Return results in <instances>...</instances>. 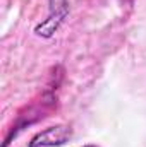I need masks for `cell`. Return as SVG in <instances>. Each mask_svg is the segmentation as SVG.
I'll list each match as a JSON object with an SVG mask.
<instances>
[{
    "mask_svg": "<svg viewBox=\"0 0 146 147\" xmlns=\"http://www.w3.org/2000/svg\"><path fill=\"white\" fill-rule=\"evenodd\" d=\"M48 7H50L48 17L35 28V33L41 38L53 36V33L59 29V26L62 24V21L69 14V2L67 0H48Z\"/></svg>",
    "mask_w": 146,
    "mask_h": 147,
    "instance_id": "1",
    "label": "cell"
},
{
    "mask_svg": "<svg viewBox=\"0 0 146 147\" xmlns=\"http://www.w3.org/2000/svg\"><path fill=\"white\" fill-rule=\"evenodd\" d=\"M71 128L65 125H57V127H50L43 132L36 134L31 142L29 147H52V146H62L64 142H67L71 139Z\"/></svg>",
    "mask_w": 146,
    "mask_h": 147,
    "instance_id": "2",
    "label": "cell"
},
{
    "mask_svg": "<svg viewBox=\"0 0 146 147\" xmlns=\"http://www.w3.org/2000/svg\"><path fill=\"white\" fill-rule=\"evenodd\" d=\"M84 147H98V146H84Z\"/></svg>",
    "mask_w": 146,
    "mask_h": 147,
    "instance_id": "3",
    "label": "cell"
}]
</instances>
